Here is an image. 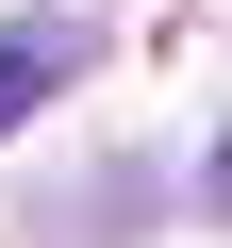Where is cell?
<instances>
[{
  "instance_id": "6da1fadb",
  "label": "cell",
  "mask_w": 232,
  "mask_h": 248,
  "mask_svg": "<svg viewBox=\"0 0 232 248\" xmlns=\"http://www.w3.org/2000/svg\"><path fill=\"white\" fill-rule=\"evenodd\" d=\"M83 66H99V17H17V33H0V133H17V116H50Z\"/></svg>"
}]
</instances>
